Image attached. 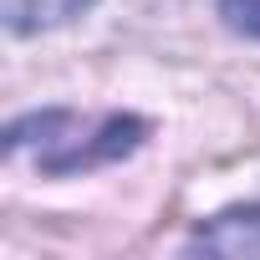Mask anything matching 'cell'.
<instances>
[{"mask_svg": "<svg viewBox=\"0 0 260 260\" xmlns=\"http://www.w3.org/2000/svg\"><path fill=\"white\" fill-rule=\"evenodd\" d=\"M148 127L138 117H77V112H31L21 122H11L6 133V153L11 158H36L41 174H77V169H97L112 158H127L143 143Z\"/></svg>", "mask_w": 260, "mask_h": 260, "instance_id": "cell-1", "label": "cell"}, {"mask_svg": "<svg viewBox=\"0 0 260 260\" xmlns=\"http://www.w3.org/2000/svg\"><path fill=\"white\" fill-rule=\"evenodd\" d=\"M189 250H214V255H260V204L224 209L209 224L194 230Z\"/></svg>", "mask_w": 260, "mask_h": 260, "instance_id": "cell-2", "label": "cell"}, {"mask_svg": "<svg viewBox=\"0 0 260 260\" xmlns=\"http://www.w3.org/2000/svg\"><path fill=\"white\" fill-rule=\"evenodd\" d=\"M97 0H0V21L11 36H36V31H56L77 16H87Z\"/></svg>", "mask_w": 260, "mask_h": 260, "instance_id": "cell-3", "label": "cell"}, {"mask_svg": "<svg viewBox=\"0 0 260 260\" xmlns=\"http://www.w3.org/2000/svg\"><path fill=\"white\" fill-rule=\"evenodd\" d=\"M214 6H219V16H224L230 31L260 41V0H214Z\"/></svg>", "mask_w": 260, "mask_h": 260, "instance_id": "cell-4", "label": "cell"}]
</instances>
